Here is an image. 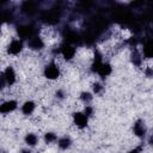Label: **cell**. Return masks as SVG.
<instances>
[{
    "mask_svg": "<svg viewBox=\"0 0 153 153\" xmlns=\"http://www.w3.org/2000/svg\"><path fill=\"white\" fill-rule=\"evenodd\" d=\"M18 33L22 38H31L33 35V30L30 26H20L18 27Z\"/></svg>",
    "mask_w": 153,
    "mask_h": 153,
    "instance_id": "9",
    "label": "cell"
},
{
    "mask_svg": "<svg viewBox=\"0 0 153 153\" xmlns=\"http://www.w3.org/2000/svg\"><path fill=\"white\" fill-rule=\"evenodd\" d=\"M2 76L6 81V85H13L16 82V72L12 67H7L4 73H2Z\"/></svg>",
    "mask_w": 153,
    "mask_h": 153,
    "instance_id": "6",
    "label": "cell"
},
{
    "mask_svg": "<svg viewBox=\"0 0 153 153\" xmlns=\"http://www.w3.org/2000/svg\"><path fill=\"white\" fill-rule=\"evenodd\" d=\"M80 98H81L84 102L88 103V102L92 99V94H91L90 92H82V93H81V96H80Z\"/></svg>",
    "mask_w": 153,
    "mask_h": 153,
    "instance_id": "14",
    "label": "cell"
},
{
    "mask_svg": "<svg viewBox=\"0 0 153 153\" xmlns=\"http://www.w3.org/2000/svg\"><path fill=\"white\" fill-rule=\"evenodd\" d=\"M145 124L142 123V121H137L135 124H134V133L137 135V136H143L145 135Z\"/></svg>",
    "mask_w": 153,
    "mask_h": 153,
    "instance_id": "11",
    "label": "cell"
},
{
    "mask_svg": "<svg viewBox=\"0 0 153 153\" xmlns=\"http://www.w3.org/2000/svg\"><path fill=\"white\" fill-rule=\"evenodd\" d=\"M71 139L69 137H61L57 142V146L61 148V149H67L69 146H71Z\"/></svg>",
    "mask_w": 153,
    "mask_h": 153,
    "instance_id": "13",
    "label": "cell"
},
{
    "mask_svg": "<svg viewBox=\"0 0 153 153\" xmlns=\"http://www.w3.org/2000/svg\"><path fill=\"white\" fill-rule=\"evenodd\" d=\"M73 120H74V123L79 128H85L88 123V117L84 112H75L73 115Z\"/></svg>",
    "mask_w": 153,
    "mask_h": 153,
    "instance_id": "4",
    "label": "cell"
},
{
    "mask_svg": "<svg viewBox=\"0 0 153 153\" xmlns=\"http://www.w3.org/2000/svg\"><path fill=\"white\" fill-rule=\"evenodd\" d=\"M37 141H38V137H37L36 134L30 133V134H27V135L25 136V142H26L27 146H31V147H32V146H36Z\"/></svg>",
    "mask_w": 153,
    "mask_h": 153,
    "instance_id": "12",
    "label": "cell"
},
{
    "mask_svg": "<svg viewBox=\"0 0 153 153\" xmlns=\"http://www.w3.org/2000/svg\"><path fill=\"white\" fill-rule=\"evenodd\" d=\"M0 153H4V152H0Z\"/></svg>",
    "mask_w": 153,
    "mask_h": 153,
    "instance_id": "20",
    "label": "cell"
},
{
    "mask_svg": "<svg viewBox=\"0 0 153 153\" xmlns=\"http://www.w3.org/2000/svg\"><path fill=\"white\" fill-rule=\"evenodd\" d=\"M111 71H112V68H111V65H110V63H108V62H102L96 73H98L100 76H108V75L111 73Z\"/></svg>",
    "mask_w": 153,
    "mask_h": 153,
    "instance_id": "8",
    "label": "cell"
},
{
    "mask_svg": "<svg viewBox=\"0 0 153 153\" xmlns=\"http://www.w3.org/2000/svg\"><path fill=\"white\" fill-rule=\"evenodd\" d=\"M35 108H36L35 103H33L32 100H27V102H25V103L23 104L22 111H23V114H25V115H31V114L33 112Z\"/></svg>",
    "mask_w": 153,
    "mask_h": 153,
    "instance_id": "10",
    "label": "cell"
},
{
    "mask_svg": "<svg viewBox=\"0 0 153 153\" xmlns=\"http://www.w3.org/2000/svg\"><path fill=\"white\" fill-rule=\"evenodd\" d=\"M100 90H102V86H100L99 84H94V86H93V91H94L96 93H98V92H100Z\"/></svg>",
    "mask_w": 153,
    "mask_h": 153,
    "instance_id": "16",
    "label": "cell"
},
{
    "mask_svg": "<svg viewBox=\"0 0 153 153\" xmlns=\"http://www.w3.org/2000/svg\"><path fill=\"white\" fill-rule=\"evenodd\" d=\"M17 109V102L16 100H6L0 104V112L1 114H10Z\"/></svg>",
    "mask_w": 153,
    "mask_h": 153,
    "instance_id": "5",
    "label": "cell"
},
{
    "mask_svg": "<svg viewBox=\"0 0 153 153\" xmlns=\"http://www.w3.org/2000/svg\"><path fill=\"white\" fill-rule=\"evenodd\" d=\"M140 148H134V149H131V151H129L128 153H140Z\"/></svg>",
    "mask_w": 153,
    "mask_h": 153,
    "instance_id": "18",
    "label": "cell"
},
{
    "mask_svg": "<svg viewBox=\"0 0 153 153\" xmlns=\"http://www.w3.org/2000/svg\"><path fill=\"white\" fill-rule=\"evenodd\" d=\"M44 75H45V78H48L50 80L57 79L59 75H60V68H59V66L55 62L48 63L45 66V68H44Z\"/></svg>",
    "mask_w": 153,
    "mask_h": 153,
    "instance_id": "1",
    "label": "cell"
},
{
    "mask_svg": "<svg viewBox=\"0 0 153 153\" xmlns=\"http://www.w3.org/2000/svg\"><path fill=\"white\" fill-rule=\"evenodd\" d=\"M27 44H29V47H30L31 49H33V50H39V49H42V48L44 47L43 39H42L41 37H38V36H32L31 38H29Z\"/></svg>",
    "mask_w": 153,
    "mask_h": 153,
    "instance_id": "7",
    "label": "cell"
},
{
    "mask_svg": "<svg viewBox=\"0 0 153 153\" xmlns=\"http://www.w3.org/2000/svg\"><path fill=\"white\" fill-rule=\"evenodd\" d=\"M5 85H6V81H5V79H4V76H2V74H1V75H0V90L4 88Z\"/></svg>",
    "mask_w": 153,
    "mask_h": 153,
    "instance_id": "17",
    "label": "cell"
},
{
    "mask_svg": "<svg viewBox=\"0 0 153 153\" xmlns=\"http://www.w3.org/2000/svg\"><path fill=\"white\" fill-rule=\"evenodd\" d=\"M56 140V135L54 133H47L45 134V141L47 142H53Z\"/></svg>",
    "mask_w": 153,
    "mask_h": 153,
    "instance_id": "15",
    "label": "cell"
},
{
    "mask_svg": "<svg viewBox=\"0 0 153 153\" xmlns=\"http://www.w3.org/2000/svg\"><path fill=\"white\" fill-rule=\"evenodd\" d=\"M22 153H31V152H30V151H27V149H24Z\"/></svg>",
    "mask_w": 153,
    "mask_h": 153,
    "instance_id": "19",
    "label": "cell"
},
{
    "mask_svg": "<svg viewBox=\"0 0 153 153\" xmlns=\"http://www.w3.org/2000/svg\"><path fill=\"white\" fill-rule=\"evenodd\" d=\"M60 53H61V55H62L66 60H71V59L74 57L76 50H75V48H74L73 45H71V44H63V45L61 47V49H60Z\"/></svg>",
    "mask_w": 153,
    "mask_h": 153,
    "instance_id": "3",
    "label": "cell"
},
{
    "mask_svg": "<svg viewBox=\"0 0 153 153\" xmlns=\"http://www.w3.org/2000/svg\"><path fill=\"white\" fill-rule=\"evenodd\" d=\"M22 49H23V42H22V39H17V38L12 39L7 47V51L11 55H18L22 51Z\"/></svg>",
    "mask_w": 153,
    "mask_h": 153,
    "instance_id": "2",
    "label": "cell"
}]
</instances>
